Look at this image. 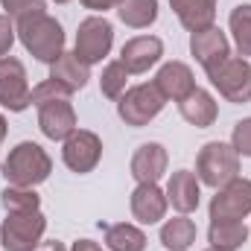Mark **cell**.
Masks as SVG:
<instances>
[{"mask_svg":"<svg viewBox=\"0 0 251 251\" xmlns=\"http://www.w3.org/2000/svg\"><path fill=\"white\" fill-rule=\"evenodd\" d=\"M15 26H18V41L35 62L53 64L64 53V29L53 15L47 12L26 15L15 21Z\"/></svg>","mask_w":251,"mask_h":251,"instance_id":"obj_1","label":"cell"},{"mask_svg":"<svg viewBox=\"0 0 251 251\" xmlns=\"http://www.w3.org/2000/svg\"><path fill=\"white\" fill-rule=\"evenodd\" d=\"M53 173V158L47 155L44 146L24 140L15 149H9L0 176L6 178L9 187H38L41 181H47Z\"/></svg>","mask_w":251,"mask_h":251,"instance_id":"obj_2","label":"cell"},{"mask_svg":"<svg viewBox=\"0 0 251 251\" xmlns=\"http://www.w3.org/2000/svg\"><path fill=\"white\" fill-rule=\"evenodd\" d=\"M240 176V155L231 143L222 140H210L199 149L196 155V178L204 187H225L228 181H234Z\"/></svg>","mask_w":251,"mask_h":251,"instance_id":"obj_3","label":"cell"},{"mask_svg":"<svg viewBox=\"0 0 251 251\" xmlns=\"http://www.w3.org/2000/svg\"><path fill=\"white\" fill-rule=\"evenodd\" d=\"M164 105H167V100L155 88V82H143V85L128 88L117 100V117L131 128H143L164 111Z\"/></svg>","mask_w":251,"mask_h":251,"instance_id":"obj_4","label":"cell"},{"mask_svg":"<svg viewBox=\"0 0 251 251\" xmlns=\"http://www.w3.org/2000/svg\"><path fill=\"white\" fill-rule=\"evenodd\" d=\"M114 47V26L105 15H91L79 24L76 29V44H73V53L88 64H100Z\"/></svg>","mask_w":251,"mask_h":251,"instance_id":"obj_5","label":"cell"},{"mask_svg":"<svg viewBox=\"0 0 251 251\" xmlns=\"http://www.w3.org/2000/svg\"><path fill=\"white\" fill-rule=\"evenodd\" d=\"M47 231V216L41 210L29 213H6L0 225V246L6 251H32Z\"/></svg>","mask_w":251,"mask_h":251,"instance_id":"obj_6","label":"cell"},{"mask_svg":"<svg viewBox=\"0 0 251 251\" xmlns=\"http://www.w3.org/2000/svg\"><path fill=\"white\" fill-rule=\"evenodd\" d=\"M210 85L219 91V97L225 102L243 105L251 102V62L243 56H228L216 70L207 73Z\"/></svg>","mask_w":251,"mask_h":251,"instance_id":"obj_7","label":"cell"},{"mask_svg":"<svg viewBox=\"0 0 251 251\" xmlns=\"http://www.w3.org/2000/svg\"><path fill=\"white\" fill-rule=\"evenodd\" d=\"M62 161L64 167L76 176H88L97 170V164L102 161V140L97 131L88 128H76L70 137L62 140Z\"/></svg>","mask_w":251,"mask_h":251,"instance_id":"obj_8","label":"cell"},{"mask_svg":"<svg viewBox=\"0 0 251 251\" xmlns=\"http://www.w3.org/2000/svg\"><path fill=\"white\" fill-rule=\"evenodd\" d=\"M0 105L12 114H21L32 105V88L26 82V67L15 56L0 59Z\"/></svg>","mask_w":251,"mask_h":251,"instance_id":"obj_9","label":"cell"},{"mask_svg":"<svg viewBox=\"0 0 251 251\" xmlns=\"http://www.w3.org/2000/svg\"><path fill=\"white\" fill-rule=\"evenodd\" d=\"M210 219H246L251 213V178H234L210 199Z\"/></svg>","mask_w":251,"mask_h":251,"instance_id":"obj_10","label":"cell"},{"mask_svg":"<svg viewBox=\"0 0 251 251\" xmlns=\"http://www.w3.org/2000/svg\"><path fill=\"white\" fill-rule=\"evenodd\" d=\"M190 53L193 59L204 67V73L216 70L219 64L231 56V41L228 35L213 24L207 29H199V32H190Z\"/></svg>","mask_w":251,"mask_h":251,"instance_id":"obj_11","label":"cell"},{"mask_svg":"<svg viewBox=\"0 0 251 251\" xmlns=\"http://www.w3.org/2000/svg\"><path fill=\"white\" fill-rule=\"evenodd\" d=\"M167 164H170V155L164 149V143H140L131 155V178L137 184H158L167 173Z\"/></svg>","mask_w":251,"mask_h":251,"instance_id":"obj_12","label":"cell"},{"mask_svg":"<svg viewBox=\"0 0 251 251\" xmlns=\"http://www.w3.org/2000/svg\"><path fill=\"white\" fill-rule=\"evenodd\" d=\"M38 128L47 140H64L70 137L79 126H76V111L70 105V100H53L38 105Z\"/></svg>","mask_w":251,"mask_h":251,"instance_id":"obj_13","label":"cell"},{"mask_svg":"<svg viewBox=\"0 0 251 251\" xmlns=\"http://www.w3.org/2000/svg\"><path fill=\"white\" fill-rule=\"evenodd\" d=\"M161 56H164V41L158 35H134L120 50V62L128 73H146L161 62Z\"/></svg>","mask_w":251,"mask_h":251,"instance_id":"obj_14","label":"cell"},{"mask_svg":"<svg viewBox=\"0 0 251 251\" xmlns=\"http://www.w3.org/2000/svg\"><path fill=\"white\" fill-rule=\"evenodd\" d=\"M131 216L140 222V225H158L164 216H167V190H161L158 184H137L131 190Z\"/></svg>","mask_w":251,"mask_h":251,"instance_id":"obj_15","label":"cell"},{"mask_svg":"<svg viewBox=\"0 0 251 251\" xmlns=\"http://www.w3.org/2000/svg\"><path fill=\"white\" fill-rule=\"evenodd\" d=\"M152 82H155V88L164 94V100H173V102H181L193 88H199V85H196V76H193V70H190V64H184V62L161 64Z\"/></svg>","mask_w":251,"mask_h":251,"instance_id":"obj_16","label":"cell"},{"mask_svg":"<svg viewBox=\"0 0 251 251\" xmlns=\"http://www.w3.org/2000/svg\"><path fill=\"white\" fill-rule=\"evenodd\" d=\"M167 201L173 204V210L190 216L193 210H199L201 201V181L196 178V173L190 170H176L167 181Z\"/></svg>","mask_w":251,"mask_h":251,"instance_id":"obj_17","label":"cell"},{"mask_svg":"<svg viewBox=\"0 0 251 251\" xmlns=\"http://www.w3.org/2000/svg\"><path fill=\"white\" fill-rule=\"evenodd\" d=\"M178 114L196 128H207V126L216 123L219 117V105L213 100V94H207L204 88H193L187 97L178 102Z\"/></svg>","mask_w":251,"mask_h":251,"instance_id":"obj_18","label":"cell"},{"mask_svg":"<svg viewBox=\"0 0 251 251\" xmlns=\"http://www.w3.org/2000/svg\"><path fill=\"white\" fill-rule=\"evenodd\" d=\"M216 3L219 0H170V9L176 12L178 24L187 32H199L213 26L216 21Z\"/></svg>","mask_w":251,"mask_h":251,"instance_id":"obj_19","label":"cell"},{"mask_svg":"<svg viewBox=\"0 0 251 251\" xmlns=\"http://www.w3.org/2000/svg\"><path fill=\"white\" fill-rule=\"evenodd\" d=\"M249 234H251V228L243 219H210L207 243H210V249L237 251L249 243Z\"/></svg>","mask_w":251,"mask_h":251,"instance_id":"obj_20","label":"cell"},{"mask_svg":"<svg viewBox=\"0 0 251 251\" xmlns=\"http://www.w3.org/2000/svg\"><path fill=\"white\" fill-rule=\"evenodd\" d=\"M50 79L62 82L70 94H76V91H82V88L88 85V79H91V67L82 62L76 53H67V50H64L62 56L50 64Z\"/></svg>","mask_w":251,"mask_h":251,"instance_id":"obj_21","label":"cell"},{"mask_svg":"<svg viewBox=\"0 0 251 251\" xmlns=\"http://www.w3.org/2000/svg\"><path fill=\"white\" fill-rule=\"evenodd\" d=\"M196 234H199L196 222L184 213H178L176 219H167L161 225V246L167 251H187L196 243Z\"/></svg>","mask_w":251,"mask_h":251,"instance_id":"obj_22","label":"cell"},{"mask_svg":"<svg viewBox=\"0 0 251 251\" xmlns=\"http://www.w3.org/2000/svg\"><path fill=\"white\" fill-rule=\"evenodd\" d=\"M102 240H105L108 251H146V234L137 225H131V222L105 225Z\"/></svg>","mask_w":251,"mask_h":251,"instance_id":"obj_23","label":"cell"},{"mask_svg":"<svg viewBox=\"0 0 251 251\" xmlns=\"http://www.w3.org/2000/svg\"><path fill=\"white\" fill-rule=\"evenodd\" d=\"M117 18L131 29H146L158 21V0H120Z\"/></svg>","mask_w":251,"mask_h":251,"instance_id":"obj_24","label":"cell"},{"mask_svg":"<svg viewBox=\"0 0 251 251\" xmlns=\"http://www.w3.org/2000/svg\"><path fill=\"white\" fill-rule=\"evenodd\" d=\"M228 29L234 38V47L243 59H251V3H240L228 15Z\"/></svg>","mask_w":251,"mask_h":251,"instance_id":"obj_25","label":"cell"},{"mask_svg":"<svg viewBox=\"0 0 251 251\" xmlns=\"http://www.w3.org/2000/svg\"><path fill=\"white\" fill-rule=\"evenodd\" d=\"M0 204L6 213H29V210H41V196L35 187H9L0 193Z\"/></svg>","mask_w":251,"mask_h":251,"instance_id":"obj_26","label":"cell"},{"mask_svg":"<svg viewBox=\"0 0 251 251\" xmlns=\"http://www.w3.org/2000/svg\"><path fill=\"white\" fill-rule=\"evenodd\" d=\"M128 70H126V64L117 59V62H108L102 67V76H100V91H102V97L105 100H120L126 91H128Z\"/></svg>","mask_w":251,"mask_h":251,"instance_id":"obj_27","label":"cell"},{"mask_svg":"<svg viewBox=\"0 0 251 251\" xmlns=\"http://www.w3.org/2000/svg\"><path fill=\"white\" fill-rule=\"evenodd\" d=\"M53 100H70V91L64 88L62 82H56V79H44V82H38L35 88H32V105L38 108V105H44V102H53Z\"/></svg>","mask_w":251,"mask_h":251,"instance_id":"obj_28","label":"cell"},{"mask_svg":"<svg viewBox=\"0 0 251 251\" xmlns=\"http://www.w3.org/2000/svg\"><path fill=\"white\" fill-rule=\"evenodd\" d=\"M3 15H9L12 21H21L26 15H38L47 9V0H0Z\"/></svg>","mask_w":251,"mask_h":251,"instance_id":"obj_29","label":"cell"},{"mask_svg":"<svg viewBox=\"0 0 251 251\" xmlns=\"http://www.w3.org/2000/svg\"><path fill=\"white\" fill-rule=\"evenodd\" d=\"M231 146L240 158H251V117H243L231 131Z\"/></svg>","mask_w":251,"mask_h":251,"instance_id":"obj_30","label":"cell"},{"mask_svg":"<svg viewBox=\"0 0 251 251\" xmlns=\"http://www.w3.org/2000/svg\"><path fill=\"white\" fill-rule=\"evenodd\" d=\"M15 38H18V26H15V21H12L9 15H0V59L9 56Z\"/></svg>","mask_w":251,"mask_h":251,"instance_id":"obj_31","label":"cell"},{"mask_svg":"<svg viewBox=\"0 0 251 251\" xmlns=\"http://www.w3.org/2000/svg\"><path fill=\"white\" fill-rule=\"evenodd\" d=\"M79 3H82L85 9H91L94 15H100V12L105 15L108 9H117V6H120V0H79Z\"/></svg>","mask_w":251,"mask_h":251,"instance_id":"obj_32","label":"cell"},{"mask_svg":"<svg viewBox=\"0 0 251 251\" xmlns=\"http://www.w3.org/2000/svg\"><path fill=\"white\" fill-rule=\"evenodd\" d=\"M32 251H67V249H64V243H59V240H47V243L41 240Z\"/></svg>","mask_w":251,"mask_h":251,"instance_id":"obj_33","label":"cell"},{"mask_svg":"<svg viewBox=\"0 0 251 251\" xmlns=\"http://www.w3.org/2000/svg\"><path fill=\"white\" fill-rule=\"evenodd\" d=\"M70 251H102L94 240H76L73 246H70Z\"/></svg>","mask_w":251,"mask_h":251,"instance_id":"obj_34","label":"cell"},{"mask_svg":"<svg viewBox=\"0 0 251 251\" xmlns=\"http://www.w3.org/2000/svg\"><path fill=\"white\" fill-rule=\"evenodd\" d=\"M6 134H9V126H6V117L0 114V143L6 140Z\"/></svg>","mask_w":251,"mask_h":251,"instance_id":"obj_35","label":"cell"},{"mask_svg":"<svg viewBox=\"0 0 251 251\" xmlns=\"http://www.w3.org/2000/svg\"><path fill=\"white\" fill-rule=\"evenodd\" d=\"M53 3H67V0H53Z\"/></svg>","mask_w":251,"mask_h":251,"instance_id":"obj_36","label":"cell"},{"mask_svg":"<svg viewBox=\"0 0 251 251\" xmlns=\"http://www.w3.org/2000/svg\"><path fill=\"white\" fill-rule=\"evenodd\" d=\"M207 251H219V249H207Z\"/></svg>","mask_w":251,"mask_h":251,"instance_id":"obj_37","label":"cell"}]
</instances>
